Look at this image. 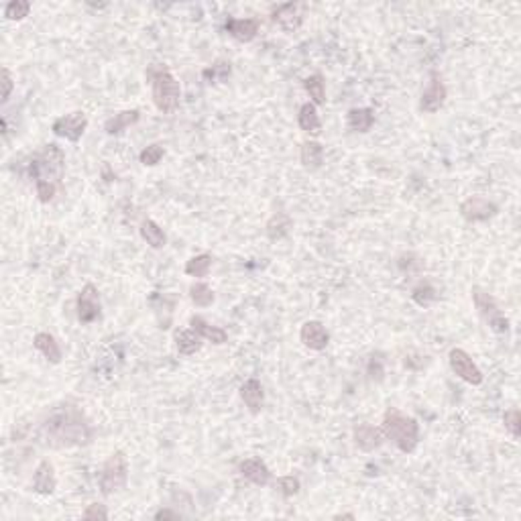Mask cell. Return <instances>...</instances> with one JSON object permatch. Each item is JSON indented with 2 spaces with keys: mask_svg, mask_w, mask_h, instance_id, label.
Wrapping results in <instances>:
<instances>
[{
  "mask_svg": "<svg viewBox=\"0 0 521 521\" xmlns=\"http://www.w3.org/2000/svg\"><path fill=\"white\" fill-rule=\"evenodd\" d=\"M94 430L84 412L75 405H61L47 415L39 428V438L49 448H73L90 444Z\"/></svg>",
  "mask_w": 521,
  "mask_h": 521,
  "instance_id": "cell-1",
  "label": "cell"
},
{
  "mask_svg": "<svg viewBox=\"0 0 521 521\" xmlns=\"http://www.w3.org/2000/svg\"><path fill=\"white\" fill-rule=\"evenodd\" d=\"M147 80L151 82V96L157 110L163 114H173L181 100V86L176 75L161 63H153L147 70Z\"/></svg>",
  "mask_w": 521,
  "mask_h": 521,
  "instance_id": "cell-2",
  "label": "cell"
},
{
  "mask_svg": "<svg viewBox=\"0 0 521 521\" xmlns=\"http://www.w3.org/2000/svg\"><path fill=\"white\" fill-rule=\"evenodd\" d=\"M381 430L385 434V440H391L399 452L414 454L419 446V424L412 415L401 414L397 410H387L383 415Z\"/></svg>",
  "mask_w": 521,
  "mask_h": 521,
  "instance_id": "cell-3",
  "label": "cell"
},
{
  "mask_svg": "<svg viewBox=\"0 0 521 521\" xmlns=\"http://www.w3.org/2000/svg\"><path fill=\"white\" fill-rule=\"evenodd\" d=\"M63 169H66V153L55 143L43 145V149L37 151L33 159L29 161V176L33 178V181L43 180L59 183L63 178Z\"/></svg>",
  "mask_w": 521,
  "mask_h": 521,
  "instance_id": "cell-4",
  "label": "cell"
},
{
  "mask_svg": "<svg viewBox=\"0 0 521 521\" xmlns=\"http://www.w3.org/2000/svg\"><path fill=\"white\" fill-rule=\"evenodd\" d=\"M98 483H100V493L104 497L125 491L126 485H128V460H126L123 450H116L108 456L106 462L102 465V470H100Z\"/></svg>",
  "mask_w": 521,
  "mask_h": 521,
  "instance_id": "cell-5",
  "label": "cell"
},
{
  "mask_svg": "<svg viewBox=\"0 0 521 521\" xmlns=\"http://www.w3.org/2000/svg\"><path fill=\"white\" fill-rule=\"evenodd\" d=\"M472 302H474V307L479 309L481 318L485 320V324L497 334H505L509 332V320L503 314V309L499 307L497 300L481 288H472Z\"/></svg>",
  "mask_w": 521,
  "mask_h": 521,
  "instance_id": "cell-6",
  "label": "cell"
},
{
  "mask_svg": "<svg viewBox=\"0 0 521 521\" xmlns=\"http://www.w3.org/2000/svg\"><path fill=\"white\" fill-rule=\"evenodd\" d=\"M86 128H88V116L84 110H73L70 114H61L51 125L54 135L70 141V143H78L84 137Z\"/></svg>",
  "mask_w": 521,
  "mask_h": 521,
  "instance_id": "cell-7",
  "label": "cell"
},
{
  "mask_svg": "<svg viewBox=\"0 0 521 521\" xmlns=\"http://www.w3.org/2000/svg\"><path fill=\"white\" fill-rule=\"evenodd\" d=\"M75 316H78V322L88 326L100 320L102 316V306H100V295H98V288L86 283L78 300H75Z\"/></svg>",
  "mask_w": 521,
  "mask_h": 521,
  "instance_id": "cell-8",
  "label": "cell"
},
{
  "mask_svg": "<svg viewBox=\"0 0 521 521\" xmlns=\"http://www.w3.org/2000/svg\"><path fill=\"white\" fill-rule=\"evenodd\" d=\"M448 362L450 369L454 371V375L460 377L462 381H467L468 385L479 387V385L485 381L483 371L477 367L474 360L470 359V355H468L467 350H462V348H452L448 355Z\"/></svg>",
  "mask_w": 521,
  "mask_h": 521,
  "instance_id": "cell-9",
  "label": "cell"
},
{
  "mask_svg": "<svg viewBox=\"0 0 521 521\" xmlns=\"http://www.w3.org/2000/svg\"><path fill=\"white\" fill-rule=\"evenodd\" d=\"M304 13H306L304 2H286V4H279L273 8L271 20L283 33H295L304 25Z\"/></svg>",
  "mask_w": 521,
  "mask_h": 521,
  "instance_id": "cell-10",
  "label": "cell"
},
{
  "mask_svg": "<svg viewBox=\"0 0 521 521\" xmlns=\"http://www.w3.org/2000/svg\"><path fill=\"white\" fill-rule=\"evenodd\" d=\"M499 214V206L483 196H470L460 204V216L467 222H486Z\"/></svg>",
  "mask_w": 521,
  "mask_h": 521,
  "instance_id": "cell-11",
  "label": "cell"
},
{
  "mask_svg": "<svg viewBox=\"0 0 521 521\" xmlns=\"http://www.w3.org/2000/svg\"><path fill=\"white\" fill-rule=\"evenodd\" d=\"M446 96H448V90H446V84H444L442 75L438 72H431L430 82H428L426 90L422 92V98H419L422 112H428V114L438 112L440 108L444 106Z\"/></svg>",
  "mask_w": 521,
  "mask_h": 521,
  "instance_id": "cell-12",
  "label": "cell"
},
{
  "mask_svg": "<svg viewBox=\"0 0 521 521\" xmlns=\"http://www.w3.org/2000/svg\"><path fill=\"white\" fill-rule=\"evenodd\" d=\"M238 472H240L243 479H247L249 483L257 486H267L271 483V479H273L269 467L261 458H257V456L245 458L240 462V467H238Z\"/></svg>",
  "mask_w": 521,
  "mask_h": 521,
  "instance_id": "cell-13",
  "label": "cell"
},
{
  "mask_svg": "<svg viewBox=\"0 0 521 521\" xmlns=\"http://www.w3.org/2000/svg\"><path fill=\"white\" fill-rule=\"evenodd\" d=\"M226 33L236 39L238 43H251L255 37L259 35L261 23L257 18H226L224 23Z\"/></svg>",
  "mask_w": 521,
  "mask_h": 521,
  "instance_id": "cell-14",
  "label": "cell"
},
{
  "mask_svg": "<svg viewBox=\"0 0 521 521\" xmlns=\"http://www.w3.org/2000/svg\"><path fill=\"white\" fill-rule=\"evenodd\" d=\"M353 436H355V444L362 452H375V450H379L385 444V434H383V430L371 426V424H359V426H355Z\"/></svg>",
  "mask_w": 521,
  "mask_h": 521,
  "instance_id": "cell-15",
  "label": "cell"
},
{
  "mask_svg": "<svg viewBox=\"0 0 521 521\" xmlns=\"http://www.w3.org/2000/svg\"><path fill=\"white\" fill-rule=\"evenodd\" d=\"M300 341L304 342V346H307L309 350H324L330 342V334L322 322L309 320L300 330Z\"/></svg>",
  "mask_w": 521,
  "mask_h": 521,
  "instance_id": "cell-16",
  "label": "cell"
},
{
  "mask_svg": "<svg viewBox=\"0 0 521 521\" xmlns=\"http://www.w3.org/2000/svg\"><path fill=\"white\" fill-rule=\"evenodd\" d=\"M55 489H57V477L54 465L49 460H41L33 472V491L43 497H49L54 495Z\"/></svg>",
  "mask_w": 521,
  "mask_h": 521,
  "instance_id": "cell-17",
  "label": "cell"
},
{
  "mask_svg": "<svg viewBox=\"0 0 521 521\" xmlns=\"http://www.w3.org/2000/svg\"><path fill=\"white\" fill-rule=\"evenodd\" d=\"M238 396L243 399V403L249 407L251 414H259L263 410V403H265V391H263V385L259 379H247L240 389H238Z\"/></svg>",
  "mask_w": 521,
  "mask_h": 521,
  "instance_id": "cell-18",
  "label": "cell"
},
{
  "mask_svg": "<svg viewBox=\"0 0 521 521\" xmlns=\"http://www.w3.org/2000/svg\"><path fill=\"white\" fill-rule=\"evenodd\" d=\"M346 125L353 133H369L375 125V110L369 106L350 108L346 114Z\"/></svg>",
  "mask_w": 521,
  "mask_h": 521,
  "instance_id": "cell-19",
  "label": "cell"
},
{
  "mask_svg": "<svg viewBox=\"0 0 521 521\" xmlns=\"http://www.w3.org/2000/svg\"><path fill=\"white\" fill-rule=\"evenodd\" d=\"M190 326H192V330L198 332L204 341L212 342L216 346H220V344H224V342L228 341L226 330H222L220 326H212L210 322H206L202 316H192V318H190Z\"/></svg>",
  "mask_w": 521,
  "mask_h": 521,
  "instance_id": "cell-20",
  "label": "cell"
},
{
  "mask_svg": "<svg viewBox=\"0 0 521 521\" xmlns=\"http://www.w3.org/2000/svg\"><path fill=\"white\" fill-rule=\"evenodd\" d=\"M33 346H35L37 350H39L45 359L49 360L51 364H59L61 359H63L61 348H59V342L55 341V336L54 334H49V332H39V334H35Z\"/></svg>",
  "mask_w": 521,
  "mask_h": 521,
  "instance_id": "cell-21",
  "label": "cell"
},
{
  "mask_svg": "<svg viewBox=\"0 0 521 521\" xmlns=\"http://www.w3.org/2000/svg\"><path fill=\"white\" fill-rule=\"evenodd\" d=\"M139 118H141V112H139L137 108L116 112L114 116H110L106 123H104V130H106L108 135H121V133H125L126 128L137 125Z\"/></svg>",
  "mask_w": 521,
  "mask_h": 521,
  "instance_id": "cell-22",
  "label": "cell"
},
{
  "mask_svg": "<svg viewBox=\"0 0 521 521\" xmlns=\"http://www.w3.org/2000/svg\"><path fill=\"white\" fill-rule=\"evenodd\" d=\"M298 126L307 135H320L322 133V121H320V114L316 110V104H312V102L302 104L300 112H298Z\"/></svg>",
  "mask_w": 521,
  "mask_h": 521,
  "instance_id": "cell-23",
  "label": "cell"
},
{
  "mask_svg": "<svg viewBox=\"0 0 521 521\" xmlns=\"http://www.w3.org/2000/svg\"><path fill=\"white\" fill-rule=\"evenodd\" d=\"M202 336H200L196 330H180V332H176V348H178V353L183 355V357H192V355H196L202 350Z\"/></svg>",
  "mask_w": 521,
  "mask_h": 521,
  "instance_id": "cell-24",
  "label": "cell"
},
{
  "mask_svg": "<svg viewBox=\"0 0 521 521\" xmlns=\"http://www.w3.org/2000/svg\"><path fill=\"white\" fill-rule=\"evenodd\" d=\"M300 159H302V165L309 171L320 169L324 163V145L318 143V141H304L302 151H300Z\"/></svg>",
  "mask_w": 521,
  "mask_h": 521,
  "instance_id": "cell-25",
  "label": "cell"
},
{
  "mask_svg": "<svg viewBox=\"0 0 521 521\" xmlns=\"http://www.w3.org/2000/svg\"><path fill=\"white\" fill-rule=\"evenodd\" d=\"M141 236H143V240L151 249H163L167 245V236L163 233V228L155 220H151V218L143 220V224H141Z\"/></svg>",
  "mask_w": 521,
  "mask_h": 521,
  "instance_id": "cell-26",
  "label": "cell"
},
{
  "mask_svg": "<svg viewBox=\"0 0 521 521\" xmlns=\"http://www.w3.org/2000/svg\"><path fill=\"white\" fill-rule=\"evenodd\" d=\"M291 228H293V220H291L289 214H286V212H277V214L271 216V220L267 222V226H265L267 236H269L271 240L286 238Z\"/></svg>",
  "mask_w": 521,
  "mask_h": 521,
  "instance_id": "cell-27",
  "label": "cell"
},
{
  "mask_svg": "<svg viewBox=\"0 0 521 521\" xmlns=\"http://www.w3.org/2000/svg\"><path fill=\"white\" fill-rule=\"evenodd\" d=\"M212 269V255H208V252H202V255H196V257H192L188 263H185V275H190V277H196V279H204V277H208V273Z\"/></svg>",
  "mask_w": 521,
  "mask_h": 521,
  "instance_id": "cell-28",
  "label": "cell"
},
{
  "mask_svg": "<svg viewBox=\"0 0 521 521\" xmlns=\"http://www.w3.org/2000/svg\"><path fill=\"white\" fill-rule=\"evenodd\" d=\"M231 73H233L231 61L218 59V61H214L210 68H206V70L202 72V78H204L208 84H222V82H226V80L231 78Z\"/></svg>",
  "mask_w": 521,
  "mask_h": 521,
  "instance_id": "cell-29",
  "label": "cell"
},
{
  "mask_svg": "<svg viewBox=\"0 0 521 521\" xmlns=\"http://www.w3.org/2000/svg\"><path fill=\"white\" fill-rule=\"evenodd\" d=\"M304 88H306L309 98H312V104H316V106L326 104V82H324V78L320 73H314V75L306 78Z\"/></svg>",
  "mask_w": 521,
  "mask_h": 521,
  "instance_id": "cell-30",
  "label": "cell"
},
{
  "mask_svg": "<svg viewBox=\"0 0 521 521\" xmlns=\"http://www.w3.org/2000/svg\"><path fill=\"white\" fill-rule=\"evenodd\" d=\"M412 300H414L419 307H428L438 300V291H436V288H434L431 283H428V281H419V283L414 286V289H412Z\"/></svg>",
  "mask_w": 521,
  "mask_h": 521,
  "instance_id": "cell-31",
  "label": "cell"
},
{
  "mask_svg": "<svg viewBox=\"0 0 521 521\" xmlns=\"http://www.w3.org/2000/svg\"><path fill=\"white\" fill-rule=\"evenodd\" d=\"M190 300H192L198 307H208L214 304L216 295L208 283H194V286L190 288Z\"/></svg>",
  "mask_w": 521,
  "mask_h": 521,
  "instance_id": "cell-32",
  "label": "cell"
},
{
  "mask_svg": "<svg viewBox=\"0 0 521 521\" xmlns=\"http://www.w3.org/2000/svg\"><path fill=\"white\" fill-rule=\"evenodd\" d=\"M31 13V2L27 0H13L4 6V17L8 20H23Z\"/></svg>",
  "mask_w": 521,
  "mask_h": 521,
  "instance_id": "cell-33",
  "label": "cell"
},
{
  "mask_svg": "<svg viewBox=\"0 0 521 521\" xmlns=\"http://www.w3.org/2000/svg\"><path fill=\"white\" fill-rule=\"evenodd\" d=\"M163 157H165V149H163V145L159 143H153L149 145V147H145L143 151H141V155H139V159H141V163H143L145 167H155V165H159Z\"/></svg>",
  "mask_w": 521,
  "mask_h": 521,
  "instance_id": "cell-34",
  "label": "cell"
},
{
  "mask_svg": "<svg viewBox=\"0 0 521 521\" xmlns=\"http://www.w3.org/2000/svg\"><path fill=\"white\" fill-rule=\"evenodd\" d=\"M367 375L371 381H377L381 383L383 379H385V359H383V355H371L369 359H367Z\"/></svg>",
  "mask_w": 521,
  "mask_h": 521,
  "instance_id": "cell-35",
  "label": "cell"
},
{
  "mask_svg": "<svg viewBox=\"0 0 521 521\" xmlns=\"http://www.w3.org/2000/svg\"><path fill=\"white\" fill-rule=\"evenodd\" d=\"M275 486H277V491L281 493V497L291 499V497H295V495L300 493L302 483H300V479H295V477H279Z\"/></svg>",
  "mask_w": 521,
  "mask_h": 521,
  "instance_id": "cell-36",
  "label": "cell"
},
{
  "mask_svg": "<svg viewBox=\"0 0 521 521\" xmlns=\"http://www.w3.org/2000/svg\"><path fill=\"white\" fill-rule=\"evenodd\" d=\"M505 430L511 434V438L520 440L521 438V414L520 410H509L503 414Z\"/></svg>",
  "mask_w": 521,
  "mask_h": 521,
  "instance_id": "cell-37",
  "label": "cell"
},
{
  "mask_svg": "<svg viewBox=\"0 0 521 521\" xmlns=\"http://www.w3.org/2000/svg\"><path fill=\"white\" fill-rule=\"evenodd\" d=\"M35 192H37V198L41 204H49L51 200L55 198V194H57V183L54 181H35Z\"/></svg>",
  "mask_w": 521,
  "mask_h": 521,
  "instance_id": "cell-38",
  "label": "cell"
},
{
  "mask_svg": "<svg viewBox=\"0 0 521 521\" xmlns=\"http://www.w3.org/2000/svg\"><path fill=\"white\" fill-rule=\"evenodd\" d=\"M110 515H108V509L106 505L102 503H92L86 507V511L82 513V520L86 521H106Z\"/></svg>",
  "mask_w": 521,
  "mask_h": 521,
  "instance_id": "cell-39",
  "label": "cell"
},
{
  "mask_svg": "<svg viewBox=\"0 0 521 521\" xmlns=\"http://www.w3.org/2000/svg\"><path fill=\"white\" fill-rule=\"evenodd\" d=\"M13 88H15V80H13V73L8 68H2V104L8 102L11 94H13Z\"/></svg>",
  "mask_w": 521,
  "mask_h": 521,
  "instance_id": "cell-40",
  "label": "cell"
},
{
  "mask_svg": "<svg viewBox=\"0 0 521 521\" xmlns=\"http://www.w3.org/2000/svg\"><path fill=\"white\" fill-rule=\"evenodd\" d=\"M155 520L157 521H161V520H181L183 515H181L180 511H171V509H159L155 515H153Z\"/></svg>",
  "mask_w": 521,
  "mask_h": 521,
  "instance_id": "cell-41",
  "label": "cell"
},
{
  "mask_svg": "<svg viewBox=\"0 0 521 521\" xmlns=\"http://www.w3.org/2000/svg\"><path fill=\"white\" fill-rule=\"evenodd\" d=\"M336 520H355L353 513H342V515H336Z\"/></svg>",
  "mask_w": 521,
  "mask_h": 521,
  "instance_id": "cell-42",
  "label": "cell"
}]
</instances>
